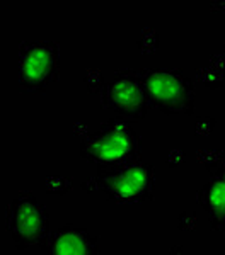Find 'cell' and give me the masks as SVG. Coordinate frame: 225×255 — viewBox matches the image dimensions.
I'll use <instances>...</instances> for the list:
<instances>
[{
	"label": "cell",
	"instance_id": "obj_1",
	"mask_svg": "<svg viewBox=\"0 0 225 255\" xmlns=\"http://www.w3.org/2000/svg\"><path fill=\"white\" fill-rule=\"evenodd\" d=\"M143 139L130 123L111 118L87 133L80 141V157L97 168L138 160Z\"/></svg>",
	"mask_w": 225,
	"mask_h": 255
},
{
	"label": "cell",
	"instance_id": "obj_2",
	"mask_svg": "<svg viewBox=\"0 0 225 255\" xmlns=\"http://www.w3.org/2000/svg\"><path fill=\"white\" fill-rule=\"evenodd\" d=\"M97 191L116 204H138L152 199L157 187V172L152 163L138 158L114 167L97 168L94 177Z\"/></svg>",
	"mask_w": 225,
	"mask_h": 255
},
{
	"label": "cell",
	"instance_id": "obj_3",
	"mask_svg": "<svg viewBox=\"0 0 225 255\" xmlns=\"http://www.w3.org/2000/svg\"><path fill=\"white\" fill-rule=\"evenodd\" d=\"M61 51L53 39H24L17 53V85L22 94H43L60 79Z\"/></svg>",
	"mask_w": 225,
	"mask_h": 255
},
{
	"label": "cell",
	"instance_id": "obj_4",
	"mask_svg": "<svg viewBox=\"0 0 225 255\" xmlns=\"http://www.w3.org/2000/svg\"><path fill=\"white\" fill-rule=\"evenodd\" d=\"M150 106L164 114H193L196 108V85L179 68L155 67L142 70Z\"/></svg>",
	"mask_w": 225,
	"mask_h": 255
},
{
	"label": "cell",
	"instance_id": "obj_5",
	"mask_svg": "<svg viewBox=\"0 0 225 255\" xmlns=\"http://www.w3.org/2000/svg\"><path fill=\"white\" fill-rule=\"evenodd\" d=\"M101 104L102 109L113 114V118L126 123L145 118L152 106L147 96L142 72L133 68L116 70L101 90Z\"/></svg>",
	"mask_w": 225,
	"mask_h": 255
},
{
	"label": "cell",
	"instance_id": "obj_6",
	"mask_svg": "<svg viewBox=\"0 0 225 255\" xmlns=\"http://www.w3.org/2000/svg\"><path fill=\"white\" fill-rule=\"evenodd\" d=\"M5 230L17 249L43 245L51 233L50 213L29 191H22L5 208Z\"/></svg>",
	"mask_w": 225,
	"mask_h": 255
},
{
	"label": "cell",
	"instance_id": "obj_7",
	"mask_svg": "<svg viewBox=\"0 0 225 255\" xmlns=\"http://www.w3.org/2000/svg\"><path fill=\"white\" fill-rule=\"evenodd\" d=\"M41 247L44 255H101L99 238L73 223L53 230Z\"/></svg>",
	"mask_w": 225,
	"mask_h": 255
},
{
	"label": "cell",
	"instance_id": "obj_8",
	"mask_svg": "<svg viewBox=\"0 0 225 255\" xmlns=\"http://www.w3.org/2000/svg\"><path fill=\"white\" fill-rule=\"evenodd\" d=\"M196 199L200 208L208 215L212 228L220 232V226L225 220V182L217 177H210V180L205 182L198 191Z\"/></svg>",
	"mask_w": 225,
	"mask_h": 255
},
{
	"label": "cell",
	"instance_id": "obj_9",
	"mask_svg": "<svg viewBox=\"0 0 225 255\" xmlns=\"http://www.w3.org/2000/svg\"><path fill=\"white\" fill-rule=\"evenodd\" d=\"M85 87L91 90L92 94H96L97 90H102L104 87V82H102V73L99 70H91V72L87 73V79H85Z\"/></svg>",
	"mask_w": 225,
	"mask_h": 255
},
{
	"label": "cell",
	"instance_id": "obj_10",
	"mask_svg": "<svg viewBox=\"0 0 225 255\" xmlns=\"http://www.w3.org/2000/svg\"><path fill=\"white\" fill-rule=\"evenodd\" d=\"M210 172H212V177H217V179L224 180L225 182V160H222V162H219L217 165L210 167Z\"/></svg>",
	"mask_w": 225,
	"mask_h": 255
},
{
	"label": "cell",
	"instance_id": "obj_11",
	"mask_svg": "<svg viewBox=\"0 0 225 255\" xmlns=\"http://www.w3.org/2000/svg\"><path fill=\"white\" fill-rule=\"evenodd\" d=\"M220 232H222V233H224V235H225V220H224V223H222V226H220Z\"/></svg>",
	"mask_w": 225,
	"mask_h": 255
}]
</instances>
